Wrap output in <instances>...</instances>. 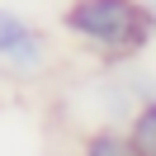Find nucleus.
<instances>
[{
	"instance_id": "nucleus-2",
	"label": "nucleus",
	"mask_w": 156,
	"mask_h": 156,
	"mask_svg": "<svg viewBox=\"0 0 156 156\" xmlns=\"http://www.w3.org/2000/svg\"><path fill=\"white\" fill-rule=\"evenodd\" d=\"M0 62L14 76H33L43 66V38L24 14H14L10 5H0Z\"/></svg>"
},
{
	"instance_id": "nucleus-1",
	"label": "nucleus",
	"mask_w": 156,
	"mask_h": 156,
	"mask_svg": "<svg viewBox=\"0 0 156 156\" xmlns=\"http://www.w3.org/2000/svg\"><path fill=\"white\" fill-rule=\"evenodd\" d=\"M62 29L76 43L109 62L137 57L156 33V10L142 0H71L62 10Z\"/></svg>"
},
{
	"instance_id": "nucleus-4",
	"label": "nucleus",
	"mask_w": 156,
	"mask_h": 156,
	"mask_svg": "<svg viewBox=\"0 0 156 156\" xmlns=\"http://www.w3.org/2000/svg\"><path fill=\"white\" fill-rule=\"evenodd\" d=\"M80 156H137V151H133V142H128L123 128H99V133L85 137Z\"/></svg>"
},
{
	"instance_id": "nucleus-3",
	"label": "nucleus",
	"mask_w": 156,
	"mask_h": 156,
	"mask_svg": "<svg viewBox=\"0 0 156 156\" xmlns=\"http://www.w3.org/2000/svg\"><path fill=\"white\" fill-rule=\"evenodd\" d=\"M128 142L137 156H156V99H147L128 123Z\"/></svg>"
}]
</instances>
